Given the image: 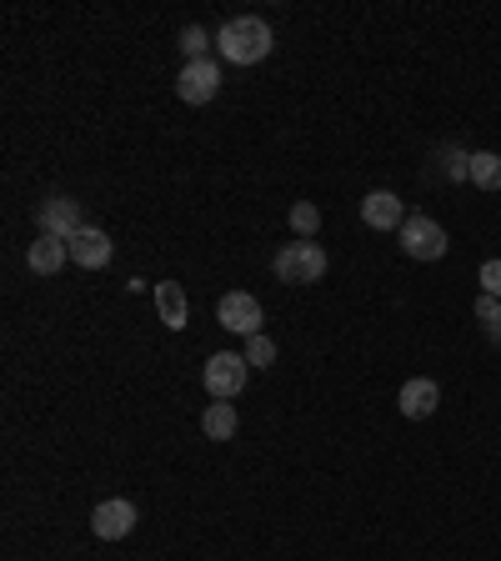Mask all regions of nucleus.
<instances>
[{
	"label": "nucleus",
	"mask_w": 501,
	"mask_h": 561,
	"mask_svg": "<svg viewBox=\"0 0 501 561\" xmlns=\"http://www.w3.org/2000/svg\"><path fill=\"white\" fill-rule=\"evenodd\" d=\"M362 221L372 226V231H401V226H407V206H401V196H391V191H372V196L362 201Z\"/></svg>",
	"instance_id": "11"
},
{
	"label": "nucleus",
	"mask_w": 501,
	"mask_h": 561,
	"mask_svg": "<svg viewBox=\"0 0 501 561\" xmlns=\"http://www.w3.org/2000/svg\"><path fill=\"white\" fill-rule=\"evenodd\" d=\"M35 226H41V236H60V241H70V236L81 231V201L70 196H46L41 201V210H35Z\"/></svg>",
	"instance_id": "7"
},
{
	"label": "nucleus",
	"mask_w": 501,
	"mask_h": 561,
	"mask_svg": "<svg viewBox=\"0 0 501 561\" xmlns=\"http://www.w3.org/2000/svg\"><path fill=\"white\" fill-rule=\"evenodd\" d=\"M271 46H276V35H271V25L261 15H236V21H226L216 31V50L231 66H261L271 56Z\"/></svg>",
	"instance_id": "1"
},
{
	"label": "nucleus",
	"mask_w": 501,
	"mask_h": 561,
	"mask_svg": "<svg viewBox=\"0 0 501 561\" xmlns=\"http://www.w3.org/2000/svg\"><path fill=\"white\" fill-rule=\"evenodd\" d=\"M477 280H481V296H497L501 301V261H487V266L477 271Z\"/></svg>",
	"instance_id": "20"
},
{
	"label": "nucleus",
	"mask_w": 501,
	"mask_h": 561,
	"mask_svg": "<svg viewBox=\"0 0 501 561\" xmlns=\"http://www.w3.org/2000/svg\"><path fill=\"white\" fill-rule=\"evenodd\" d=\"M236 426H241V416H236L231 401H210L206 416H201V432H206L210 442H231Z\"/></svg>",
	"instance_id": "14"
},
{
	"label": "nucleus",
	"mask_w": 501,
	"mask_h": 561,
	"mask_svg": "<svg viewBox=\"0 0 501 561\" xmlns=\"http://www.w3.org/2000/svg\"><path fill=\"white\" fill-rule=\"evenodd\" d=\"M156 311H161V321L171 331H181L191 321V306H186V291H181V286H175V280H161V286H156Z\"/></svg>",
	"instance_id": "13"
},
{
	"label": "nucleus",
	"mask_w": 501,
	"mask_h": 561,
	"mask_svg": "<svg viewBox=\"0 0 501 561\" xmlns=\"http://www.w3.org/2000/svg\"><path fill=\"white\" fill-rule=\"evenodd\" d=\"M471 186H481V191H501V156H491V151H471Z\"/></svg>",
	"instance_id": "15"
},
{
	"label": "nucleus",
	"mask_w": 501,
	"mask_h": 561,
	"mask_svg": "<svg viewBox=\"0 0 501 561\" xmlns=\"http://www.w3.org/2000/svg\"><path fill=\"white\" fill-rule=\"evenodd\" d=\"M66 245H70V261H76V266H86V271H101L105 261L116 256V241H111L101 226H81V231L70 236Z\"/></svg>",
	"instance_id": "9"
},
{
	"label": "nucleus",
	"mask_w": 501,
	"mask_h": 561,
	"mask_svg": "<svg viewBox=\"0 0 501 561\" xmlns=\"http://www.w3.org/2000/svg\"><path fill=\"white\" fill-rule=\"evenodd\" d=\"M70 261V245L60 241V236H35L31 245H25V266L35 271V276H60Z\"/></svg>",
	"instance_id": "12"
},
{
	"label": "nucleus",
	"mask_w": 501,
	"mask_h": 561,
	"mask_svg": "<svg viewBox=\"0 0 501 561\" xmlns=\"http://www.w3.org/2000/svg\"><path fill=\"white\" fill-rule=\"evenodd\" d=\"M477 321L491 341H501V301L497 296H477Z\"/></svg>",
	"instance_id": "17"
},
{
	"label": "nucleus",
	"mask_w": 501,
	"mask_h": 561,
	"mask_svg": "<svg viewBox=\"0 0 501 561\" xmlns=\"http://www.w3.org/2000/svg\"><path fill=\"white\" fill-rule=\"evenodd\" d=\"M246 376H251V362H246L241 351H216V356H206L210 401H236L246 391Z\"/></svg>",
	"instance_id": "3"
},
{
	"label": "nucleus",
	"mask_w": 501,
	"mask_h": 561,
	"mask_svg": "<svg viewBox=\"0 0 501 561\" xmlns=\"http://www.w3.org/2000/svg\"><path fill=\"white\" fill-rule=\"evenodd\" d=\"M216 91H221V66H216V60H186L181 76H175V95L186 105L216 101Z\"/></svg>",
	"instance_id": "6"
},
{
	"label": "nucleus",
	"mask_w": 501,
	"mask_h": 561,
	"mask_svg": "<svg viewBox=\"0 0 501 561\" xmlns=\"http://www.w3.org/2000/svg\"><path fill=\"white\" fill-rule=\"evenodd\" d=\"M397 407H401V416H411V421L436 416V407H442V386H436L432 376H411V381L397 391Z\"/></svg>",
	"instance_id": "10"
},
{
	"label": "nucleus",
	"mask_w": 501,
	"mask_h": 561,
	"mask_svg": "<svg viewBox=\"0 0 501 561\" xmlns=\"http://www.w3.org/2000/svg\"><path fill=\"white\" fill-rule=\"evenodd\" d=\"M397 241H401V251H407L411 261H442L446 245H452L432 216H407V226L397 231Z\"/></svg>",
	"instance_id": "4"
},
{
	"label": "nucleus",
	"mask_w": 501,
	"mask_h": 561,
	"mask_svg": "<svg viewBox=\"0 0 501 561\" xmlns=\"http://www.w3.org/2000/svg\"><path fill=\"white\" fill-rule=\"evenodd\" d=\"M241 356H246L251 366H271V362H276V346H271V336L261 331V336H246V351H241Z\"/></svg>",
	"instance_id": "18"
},
{
	"label": "nucleus",
	"mask_w": 501,
	"mask_h": 561,
	"mask_svg": "<svg viewBox=\"0 0 501 561\" xmlns=\"http://www.w3.org/2000/svg\"><path fill=\"white\" fill-rule=\"evenodd\" d=\"M271 271H276V280H286V286H316V280L327 276V251L316 241H286L271 256Z\"/></svg>",
	"instance_id": "2"
},
{
	"label": "nucleus",
	"mask_w": 501,
	"mask_h": 561,
	"mask_svg": "<svg viewBox=\"0 0 501 561\" xmlns=\"http://www.w3.org/2000/svg\"><path fill=\"white\" fill-rule=\"evenodd\" d=\"M206 46H210V35L201 31V25H186V31H181V50H186V60H206Z\"/></svg>",
	"instance_id": "19"
},
{
	"label": "nucleus",
	"mask_w": 501,
	"mask_h": 561,
	"mask_svg": "<svg viewBox=\"0 0 501 561\" xmlns=\"http://www.w3.org/2000/svg\"><path fill=\"white\" fill-rule=\"evenodd\" d=\"M91 531L101 541H126L130 531H136V506L121 502V496H111V502H101L91 512Z\"/></svg>",
	"instance_id": "8"
},
{
	"label": "nucleus",
	"mask_w": 501,
	"mask_h": 561,
	"mask_svg": "<svg viewBox=\"0 0 501 561\" xmlns=\"http://www.w3.org/2000/svg\"><path fill=\"white\" fill-rule=\"evenodd\" d=\"M261 301L251 291H231L221 296V306H216V327H226L231 336H261Z\"/></svg>",
	"instance_id": "5"
},
{
	"label": "nucleus",
	"mask_w": 501,
	"mask_h": 561,
	"mask_svg": "<svg viewBox=\"0 0 501 561\" xmlns=\"http://www.w3.org/2000/svg\"><path fill=\"white\" fill-rule=\"evenodd\" d=\"M292 231H296V241H311V236L321 231V210H316L311 201H296L292 206Z\"/></svg>",
	"instance_id": "16"
}]
</instances>
